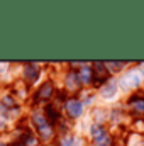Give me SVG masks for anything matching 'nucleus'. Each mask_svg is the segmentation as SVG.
Instances as JSON below:
<instances>
[{"label": "nucleus", "instance_id": "1", "mask_svg": "<svg viewBox=\"0 0 144 146\" xmlns=\"http://www.w3.org/2000/svg\"><path fill=\"white\" fill-rule=\"evenodd\" d=\"M92 136H93L95 143L98 146H110V143H112L110 136L107 134V131L102 126H93L92 127Z\"/></svg>", "mask_w": 144, "mask_h": 146}, {"label": "nucleus", "instance_id": "2", "mask_svg": "<svg viewBox=\"0 0 144 146\" xmlns=\"http://www.w3.org/2000/svg\"><path fill=\"white\" fill-rule=\"evenodd\" d=\"M92 78L95 85H102L108 80V70L105 68L104 63H95V68L92 70Z\"/></svg>", "mask_w": 144, "mask_h": 146}, {"label": "nucleus", "instance_id": "3", "mask_svg": "<svg viewBox=\"0 0 144 146\" xmlns=\"http://www.w3.org/2000/svg\"><path fill=\"white\" fill-rule=\"evenodd\" d=\"M34 122H36V127L39 129L41 136H42L44 139H49V138H51V126L48 124V121H46L42 115L36 114V115H34Z\"/></svg>", "mask_w": 144, "mask_h": 146}, {"label": "nucleus", "instance_id": "4", "mask_svg": "<svg viewBox=\"0 0 144 146\" xmlns=\"http://www.w3.org/2000/svg\"><path fill=\"white\" fill-rule=\"evenodd\" d=\"M66 110H68V114L71 115V117H78V115H81V104L78 102V100H68L66 102Z\"/></svg>", "mask_w": 144, "mask_h": 146}, {"label": "nucleus", "instance_id": "5", "mask_svg": "<svg viewBox=\"0 0 144 146\" xmlns=\"http://www.w3.org/2000/svg\"><path fill=\"white\" fill-rule=\"evenodd\" d=\"M129 104H131V106H134V112H136L137 115H144V99L134 95V97L129 100Z\"/></svg>", "mask_w": 144, "mask_h": 146}, {"label": "nucleus", "instance_id": "6", "mask_svg": "<svg viewBox=\"0 0 144 146\" xmlns=\"http://www.w3.org/2000/svg\"><path fill=\"white\" fill-rule=\"evenodd\" d=\"M51 95H53V85H51L49 82H46V83L39 88L37 97H39V99H49Z\"/></svg>", "mask_w": 144, "mask_h": 146}, {"label": "nucleus", "instance_id": "7", "mask_svg": "<svg viewBox=\"0 0 144 146\" xmlns=\"http://www.w3.org/2000/svg\"><path fill=\"white\" fill-rule=\"evenodd\" d=\"M24 76L27 78V82H36L37 76H39V70H37L34 65H29L24 72Z\"/></svg>", "mask_w": 144, "mask_h": 146}, {"label": "nucleus", "instance_id": "8", "mask_svg": "<svg viewBox=\"0 0 144 146\" xmlns=\"http://www.w3.org/2000/svg\"><path fill=\"white\" fill-rule=\"evenodd\" d=\"M46 114H48V119H49V122H54V121H58V119H59V114H58V110L54 109L53 106H48V107H46Z\"/></svg>", "mask_w": 144, "mask_h": 146}, {"label": "nucleus", "instance_id": "9", "mask_svg": "<svg viewBox=\"0 0 144 146\" xmlns=\"http://www.w3.org/2000/svg\"><path fill=\"white\" fill-rule=\"evenodd\" d=\"M90 76H92V70H90V68H83V70L80 72V82H83V83H88V82L92 80Z\"/></svg>", "mask_w": 144, "mask_h": 146}, {"label": "nucleus", "instance_id": "10", "mask_svg": "<svg viewBox=\"0 0 144 146\" xmlns=\"http://www.w3.org/2000/svg\"><path fill=\"white\" fill-rule=\"evenodd\" d=\"M114 94H115V87H114V85H110V88H105V90H104V95H105V97H110V95H114Z\"/></svg>", "mask_w": 144, "mask_h": 146}, {"label": "nucleus", "instance_id": "11", "mask_svg": "<svg viewBox=\"0 0 144 146\" xmlns=\"http://www.w3.org/2000/svg\"><path fill=\"white\" fill-rule=\"evenodd\" d=\"M68 82H70V87H76L80 80H78V78H76L75 75H70V80H68Z\"/></svg>", "mask_w": 144, "mask_h": 146}]
</instances>
